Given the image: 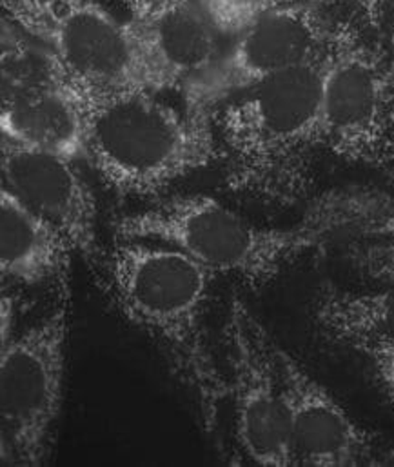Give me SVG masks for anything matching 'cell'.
I'll return each mask as SVG.
<instances>
[{
    "mask_svg": "<svg viewBox=\"0 0 394 467\" xmlns=\"http://www.w3.org/2000/svg\"><path fill=\"white\" fill-rule=\"evenodd\" d=\"M213 278L186 253L140 238H117L98 276L119 313L151 340L192 395L205 431L216 428L227 399L207 329Z\"/></svg>",
    "mask_w": 394,
    "mask_h": 467,
    "instance_id": "obj_1",
    "label": "cell"
},
{
    "mask_svg": "<svg viewBox=\"0 0 394 467\" xmlns=\"http://www.w3.org/2000/svg\"><path fill=\"white\" fill-rule=\"evenodd\" d=\"M213 122L223 181L234 195L275 208L304 202L326 148L322 58L233 97Z\"/></svg>",
    "mask_w": 394,
    "mask_h": 467,
    "instance_id": "obj_2",
    "label": "cell"
},
{
    "mask_svg": "<svg viewBox=\"0 0 394 467\" xmlns=\"http://www.w3.org/2000/svg\"><path fill=\"white\" fill-rule=\"evenodd\" d=\"M69 86L84 120V161L119 195L162 199L220 157L211 113L142 88Z\"/></svg>",
    "mask_w": 394,
    "mask_h": 467,
    "instance_id": "obj_3",
    "label": "cell"
},
{
    "mask_svg": "<svg viewBox=\"0 0 394 467\" xmlns=\"http://www.w3.org/2000/svg\"><path fill=\"white\" fill-rule=\"evenodd\" d=\"M117 238L171 245L209 273L260 291L302 256L327 242L306 219L293 228L260 226L214 197L190 193L162 197L119 221Z\"/></svg>",
    "mask_w": 394,
    "mask_h": 467,
    "instance_id": "obj_4",
    "label": "cell"
},
{
    "mask_svg": "<svg viewBox=\"0 0 394 467\" xmlns=\"http://www.w3.org/2000/svg\"><path fill=\"white\" fill-rule=\"evenodd\" d=\"M326 150L394 182V64L357 22L337 20L322 57Z\"/></svg>",
    "mask_w": 394,
    "mask_h": 467,
    "instance_id": "obj_5",
    "label": "cell"
},
{
    "mask_svg": "<svg viewBox=\"0 0 394 467\" xmlns=\"http://www.w3.org/2000/svg\"><path fill=\"white\" fill-rule=\"evenodd\" d=\"M69 300L0 344V461L47 464L66 391Z\"/></svg>",
    "mask_w": 394,
    "mask_h": 467,
    "instance_id": "obj_6",
    "label": "cell"
},
{
    "mask_svg": "<svg viewBox=\"0 0 394 467\" xmlns=\"http://www.w3.org/2000/svg\"><path fill=\"white\" fill-rule=\"evenodd\" d=\"M337 20L326 5L306 2L275 5L225 38L213 62L181 91L182 102L213 115L245 89L320 60Z\"/></svg>",
    "mask_w": 394,
    "mask_h": 467,
    "instance_id": "obj_7",
    "label": "cell"
},
{
    "mask_svg": "<svg viewBox=\"0 0 394 467\" xmlns=\"http://www.w3.org/2000/svg\"><path fill=\"white\" fill-rule=\"evenodd\" d=\"M2 18L40 46L78 84L140 88L128 20L98 0H0Z\"/></svg>",
    "mask_w": 394,
    "mask_h": 467,
    "instance_id": "obj_8",
    "label": "cell"
},
{
    "mask_svg": "<svg viewBox=\"0 0 394 467\" xmlns=\"http://www.w3.org/2000/svg\"><path fill=\"white\" fill-rule=\"evenodd\" d=\"M223 340L227 399L240 453L258 466H293L278 344L238 296L229 302Z\"/></svg>",
    "mask_w": 394,
    "mask_h": 467,
    "instance_id": "obj_9",
    "label": "cell"
},
{
    "mask_svg": "<svg viewBox=\"0 0 394 467\" xmlns=\"http://www.w3.org/2000/svg\"><path fill=\"white\" fill-rule=\"evenodd\" d=\"M0 47L2 137L82 161L84 120L64 71L5 18Z\"/></svg>",
    "mask_w": 394,
    "mask_h": 467,
    "instance_id": "obj_10",
    "label": "cell"
},
{
    "mask_svg": "<svg viewBox=\"0 0 394 467\" xmlns=\"http://www.w3.org/2000/svg\"><path fill=\"white\" fill-rule=\"evenodd\" d=\"M0 173L2 188L64 234L100 276L108 251L98 234L97 199L75 159L2 137Z\"/></svg>",
    "mask_w": 394,
    "mask_h": 467,
    "instance_id": "obj_11",
    "label": "cell"
},
{
    "mask_svg": "<svg viewBox=\"0 0 394 467\" xmlns=\"http://www.w3.org/2000/svg\"><path fill=\"white\" fill-rule=\"evenodd\" d=\"M128 5L142 89L181 93L225 42L198 0H128Z\"/></svg>",
    "mask_w": 394,
    "mask_h": 467,
    "instance_id": "obj_12",
    "label": "cell"
},
{
    "mask_svg": "<svg viewBox=\"0 0 394 467\" xmlns=\"http://www.w3.org/2000/svg\"><path fill=\"white\" fill-rule=\"evenodd\" d=\"M293 466L378 464L375 439L289 351L278 346Z\"/></svg>",
    "mask_w": 394,
    "mask_h": 467,
    "instance_id": "obj_13",
    "label": "cell"
},
{
    "mask_svg": "<svg viewBox=\"0 0 394 467\" xmlns=\"http://www.w3.org/2000/svg\"><path fill=\"white\" fill-rule=\"evenodd\" d=\"M73 253L64 234L27 210L5 188L0 190V273L4 280L26 287H66Z\"/></svg>",
    "mask_w": 394,
    "mask_h": 467,
    "instance_id": "obj_14",
    "label": "cell"
},
{
    "mask_svg": "<svg viewBox=\"0 0 394 467\" xmlns=\"http://www.w3.org/2000/svg\"><path fill=\"white\" fill-rule=\"evenodd\" d=\"M311 317L331 346L373 357L394 348V284L353 291L326 282L315 293Z\"/></svg>",
    "mask_w": 394,
    "mask_h": 467,
    "instance_id": "obj_15",
    "label": "cell"
},
{
    "mask_svg": "<svg viewBox=\"0 0 394 467\" xmlns=\"http://www.w3.org/2000/svg\"><path fill=\"white\" fill-rule=\"evenodd\" d=\"M371 236L347 242L349 264L369 280L394 284V195Z\"/></svg>",
    "mask_w": 394,
    "mask_h": 467,
    "instance_id": "obj_16",
    "label": "cell"
},
{
    "mask_svg": "<svg viewBox=\"0 0 394 467\" xmlns=\"http://www.w3.org/2000/svg\"><path fill=\"white\" fill-rule=\"evenodd\" d=\"M216 29L227 38L267 13L282 0H198Z\"/></svg>",
    "mask_w": 394,
    "mask_h": 467,
    "instance_id": "obj_17",
    "label": "cell"
},
{
    "mask_svg": "<svg viewBox=\"0 0 394 467\" xmlns=\"http://www.w3.org/2000/svg\"><path fill=\"white\" fill-rule=\"evenodd\" d=\"M371 22L384 35V47L394 64V0H377Z\"/></svg>",
    "mask_w": 394,
    "mask_h": 467,
    "instance_id": "obj_18",
    "label": "cell"
},
{
    "mask_svg": "<svg viewBox=\"0 0 394 467\" xmlns=\"http://www.w3.org/2000/svg\"><path fill=\"white\" fill-rule=\"evenodd\" d=\"M369 358L373 362V368L382 389L394 404V348L380 351Z\"/></svg>",
    "mask_w": 394,
    "mask_h": 467,
    "instance_id": "obj_19",
    "label": "cell"
},
{
    "mask_svg": "<svg viewBox=\"0 0 394 467\" xmlns=\"http://www.w3.org/2000/svg\"><path fill=\"white\" fill-rule=\"evenodd\" d=\"M282 2H306V4H316V5H326V4H335V2H346V4H357L360 5L366 15L371 18L373 13H375V5H377V0H282Z\"/></svg>",
    "mask_w": 394,
    "mask_h": 467,
    "instance_id": "obj_20",
    "label": "cell"
},
{
    "mask_svg": "<svg viewBox=\"0 0 394 467\" xmlns=\"http://www.w3.org/2000/svg\"><path fill=\"white\" fill-rule=\"evenodd\" d=\"M378 464H386V466H394V450H391V451H388L386 455H382V457H380V461H378Z\"/></svg>",
    "mask_w": 394,
    "mask_h": 467,
    "instance_id": "obj_21",
    "label": "cell"
},
{
    "mask_svg": "<svg viewBox=\"0 0 394 467\" xmlns=\"http://www.w3.org/2000/svg\"><path fill=\"white\" fill-rule=\"evenodd\" d=\"M161 2H184V0H161Z\"/></svg>",
    "mask_w": 394,
    "mask_h": 467,
    "instance_id": "obj_22",
    "label": "cell"
}]
</instances>
